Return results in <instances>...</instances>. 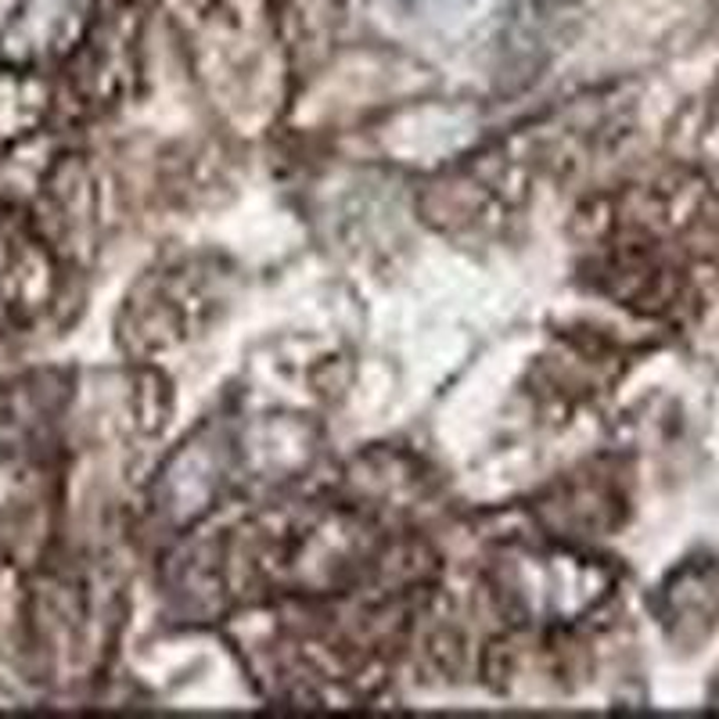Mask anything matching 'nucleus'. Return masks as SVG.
<instances>
[{
  "mask_svg": "<svg viewBox=\"0 0 719 719\" xmlns=\"http://www.w3.org/2000/svg\"><path fill=\"white\" fill-rule=\"evenodd\" d=\"M511 0H389V8L421 33L458 40L475 37L493 22H501Z\"/></svg>",
  "mask_w": 719,
  "mask_h": 719,
  "instance_id": "obj_1",
  "label": "nucleus"
}]
</instances>
